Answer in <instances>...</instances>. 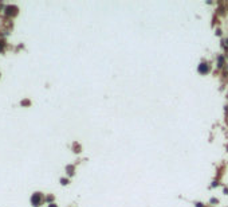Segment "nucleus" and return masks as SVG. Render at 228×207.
I'll return each instance as SVG.
<instances>
[{"label":"nucleus","mask_w":228,"mask_h":207,"mask_svg":"<svg viewBox=\"0 0 228 207\" xmlns=\"http://www.w3.org/2000/svg\"><path fill=\"white\" fill-rule=\"evenodd\" d=\"M48 207H56V206H55V204H50Z\"/></svg>","instance_id":"obj_10"},{"label":"nucleus","mask_w":228,"mask_h":207,"mask_svg":"<svg viewBox=\"0 0 228 207\" xmlns=\"http://www.w3.org/2000/svg\"><path fill=\"white\" fill-rule=\"evenodd\" d=\"M6 14L8 15V16H14V15L17 14V7H15V6H7V8H6Z\"/></svg>","instance_id":"obj_1"},{"label":"nucleus","mask_w":228,"mask_h":207,"mask_svg":"<svg viewBox=\"0 0 228 207\" xmlns=\"http://www.w3.org/2000/svg\"><path fill=\"white\" fill-rule=\"evenodd\" d=\"M31 203L34 204L35 207L39 206V204H40V195H39V194H34L32 198H31Z\"/></svg>","instance_id":"obj_2"},{"label":"nucleus","mask_w":228,"mask_h":207,"mask_svg":"<svg viewBox=\"0 0 228 207\" xmlns=\"http://www.w3.org/2000/svg\"><path fill=\"white\" fill-rule=\"evenodd\" d=\"M196 207H204V206H203V203H196Z\"/></svg>","instance_id":"obj_9"},{"label":"nucleus","mask_w":228,"mask_h":207,"mask_svg":"<svg viewBox=\"0 0 228 207\" xmlns=\"http://www.w3.org/2000/svg\"><path fill=\"white\" fill-rule=\"evenodd\" d=\"M4 50V42L3 41H0V53Z\"/></svg>","instance_id":"obj_5"},{"label":"nucleus","mask_w":228,"mask_h":207,"mask_svg":"<svg viewBox=\"0 0 228 207\" xmlns=\"http://www.w3.org/2000/svg\"><path fill=\"white\" fill-rule=\"evenodd\" d=\"M61 182H62V184H67V183H68L67 179H61Z\"/></svg>","instance_id":"obj_7"},{"label":"nucleus","mask_w":228,"mask_h":207,"mask_svg":"<svg viewBox=\"0 0 228 207\" xmlns=\"http://www.w3.org/2000/svg\"><path fill=\"white\" fill-rule=\"evenodd\" d=\"M211 203H217V200L215 199V198H212V199H211Z\"/></svg>","instance_id":"obj_8"},{"label":"nucleus","mask_w":228,"mask_h":207,"mask_svg":"<svg viewBox=\"0 0 228 207\" xmlns=\"http://www.w3.org/2000/svg\"><path fill=\"white\" fill-rule=\"evenodd\" d=\"M223 62H224L223 57H219V66H221V65H223Z\"/></svg>","instance_id":"obj_6"},{"label":"nucleus","mask_w":228,"mask_h":207,"mask_svg":"<svg viewBox=\"0 0 228 207\" xmlns=\"http://www.w3.org/2000/svg\"><path fill=\"white\" fill-rule=\"evenodd\" d=\"M207 71H208V66L205 63H201L200 66H199V73H200V74H205Z\"/></svg>","instance_id":"obj_3"},{"label":"nucleus","mask_w":228,"mask_h":207,"mask_svg":"<svg viewBox=\"0 0 228 207\" xmlns=\"http://www.w3.org/2000/svg\"><path fill=\"white\" fill-rule=\"evenodd\" d=\"M67 171H68V173H70V175H72V173H74V167H72V166H68V167H67Z\"/></svg>","instance_id":"obj_4"}]
</instances>
